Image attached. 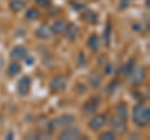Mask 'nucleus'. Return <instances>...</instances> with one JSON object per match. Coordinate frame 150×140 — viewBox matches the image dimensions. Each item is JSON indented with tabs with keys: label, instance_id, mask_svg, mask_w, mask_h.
<instances>
[{
	"label": "nucleus",
	"instance_id": "nucleus-1",
	"mask_svg": "<svg viewBox=\"0 0 150 140\" xmlns=\"http://www.w3.org/2000/svg\"><path fill=\"white\" fill-rule=\"evenodd\" d=\"M133 123L138 128H146L150 124V109L144 103H139L133 109Z\"/></svg>",
	"mask_w": 150,
	"mask_h": 140
},
{
	"label": "nucleus",
	"instance_id": "nucleus-2",
	"mask_svg": "<svg viewBox=\"0 0 150 140\" xmlns=\"http://www.w3.org/2000/svg\"><path fill=\"white\" fill-rule=\"evenodd\" d=\"M67 85H68V81H67V78L63 76V75H58V76H54L53 80L50 81V90L55 93V94H60L63 93L65 89H67Z\"/></svg>",
	"mask_w": 150,
	"mask_h": 140
},
{
	"label": "nucleus",
	"instance_id": "nucleus-3",
	"mask_svg": "<svg viewBox=\"0 0 150 140\" xmlns=\"http://www.w3.org/2000/svg\"><path fill=\"white\" fill-rule=\"evenodd\" d=\"M30 89H31V79H30V76H28V75L21 76L18 80V84H16L18 94L20 96H25V95L29 94Z\"/></svg>",
	"mask_w": 150,
	"mask_h": 140
},
{
	"label": "nucleus",
	"instance_id": "nucleus-4",
	"mask_svg": "<svg viewBox=\"0 0 150 140\" xmlns=\"http://www.w3.org/2000/svg\"><path fill=\"white\" fill-rule=\"evenodd\" d=\"M110 127L112 129V132L115 133V135H124L126 132H128V127H126V121L120 119L119 116H112L110 119Z\"/></svg>",
	"mask_w": 150,
	"mask_h": 140
},
{
	"label": "nucleus",
	"instance_id": "nucleus-5",
	"mask_svg": "<svg viewBox=\"0 0 150 140\" xmlns=\"http://www.w3.org/2000/svg\"><path fill=\"white\" fill-rule=\"evenodd\" d=\"M81 136V132L80 129L76 127H67L62 133L59 134V139L60 140H75V139H80Z\"/></svg>",
	"mask_w": 150,
	"mask_h": 140
},
{
	"label": "nucleus",
	"instance_id": "nucleus-6",
	"mask_svg": "<svg viewBox=\"0 0 150 140\" xmlns=\"http://www.w3.org/2000/svg\"><path fill=\"white\" fill-rule=\"evenodd\" d=\"M129 76H130V83L133 84V85L138 86L144 81L145 76H146V69L135 66V69L133 70V73H131Z\"/></svg>",
	"mask_w": 150,
	"mask_h": 140
},
{
	"label": "nucleus",
	"instance_id": "nucleus-7",
	"mask_svg": "<svg viewBox=\"0 0 150 140\" xmlns=\"http://www.w3.org/2000/svg\"><path fill=\"white\" fill-rule=\"evenodd\" d=\"M99 105H100V99L98 96L95 98H90L88 101L84 103V105H83V111L85 113L86 115H93V114H95L96 113V110L98 108H99Z\"/></svg>",
	"mask_w": 150,
	"mask_h": 140
},
{
	"label": "nucleus",
	"instance_id": "nucleus-8",
	"mask_svg": "<svg viewBox=\"0 0 150 140\" xmlns=\"http://www.w3.org/2000/svg\"><path fill=\"white\" fill-rule=\"evenodd\" d=\"M105 123H106V115L105 114H98V115L93 116L88 125L93 132H98V130H100L103 127H104Z\"/></svg>",
	"mask_w": 150,
	"mask_h": 140
},
{
	"label": "nucleus",
	"instance_id": "nucleus-9",
	"mask_svg": "<svg viewBox=\"0 0 150 140\" xmlns=\"http://www.w3.org/2000/svg\"><path fill=\"white\" fill-rule=\"evenodd\" d=\"M10 57L14 60H24L28 57V49L23 45H16L11 49Z\"/></svg>",
	"mask_w": 150,
	"mask_h": 140
},
{
	"label": "nucleus",
	"instance_id": "nucleus-10",
	"mask_svg": "<svg viewBox=\"0 0 150 140\" xmlns=\"http://www.w3.org/2000/svg\"><path fill=\"white\" fill-rule=\"evenodd\" d=\"M81 19L84 21L89 23V24H98V21H99V14L95 13L94 10H90V9H88V10H84L81 13Z\"/></svg>",
	"mask_w": 150,
	"mask_h": 140
},
{
	"label": "nucleus",
	"instance_id": "nucleus-11",
	"mask_svg": "<svg viewBox=\"0 0 150 140\" xmlns=\"http://www.w3.org/2000/svg\"><path fill=\"white\" fill-rule=\"evenodd\" d=\"M51 28L46 24V23H44V24H41L40 26H38V29L35 30V35L38 36L39 39H49L51 36Z\"/></svg>",
	"mask_w": 150,
	"mask_h": 140
},
{
	"label": "nucleus",
	"instance_id": "nucleus-12",
	"mask_svg": "<svg viewBox=\"0 0 150 140\" xmlns=\"http://www.w3.org/2000/svg\"><path fill=\"white\" fill-rule=\"evenodd\" d=\"M21 71V65L19 64L18 60H11L10 64L8 65V69H6V74L10 78H15L16 75H19V73Z\"/></svg>",
	"mask_w": 150,
	"mask_h": 140
},
{
	"label": "nucleus",
	"instance_id": "nucleus-13",
	"mask_svg": "<svg viewBox=\"0 0 150 140\" xmlns=\"http://www.w3.org/2000/svg\"><path fill=\"white\" fill-rule=\"evenodd\" d=\"M67 25H68V23L63 20V19H59V20H56L53 25H51V33L55 35H62L64 34V31L65 29H67Z\"/></svg>",
	"mask_w": 150,
	"mask_h": 140
},
{
	"label": "nucleus",
	"instance_id": "nucleus-14",
	"mask_svg": "<svg viewBox=\"0 0 150 140\" xmlns=\"http://www.w3.org/2000/svg\"><path fill=\"white\" fill-rule=\"evenodd\" d=\"M65 35H67V38L69 40H75L78 38V35H79V28L78 25H75L74 23H70V24L67 25V29H65Z\"/></svg>",
	"mask_w": 150,
	"mask_h": 140
},
{
	"label": "nucleus",
	"instance_id": "nucleus-15",
	"mask_svg": "<svg viewBox=\"0 0 150 140\" xmlns=\"http://www.w3.org/2000/svg\"><path fill=\"white\" fill-rule=\"evenodd\" d=\"M26 6L25 0H10L9 1V9L14 13H19Z\"/></svg>",
	"mask_w": 150,
	"mask_h": 140
},
{
	"label": "nucleus",
	"instance_id": "nucleus-16",
	"mask_svg": "<svg viewBox=\"0 0 150 140\" xmlns=\"http://www.w3.org/2000/svg\"><path fill=\"white\" fill-rule=\"evenodd\" d=\"M135 66H137V62H135L134 58H131V59H129L128 62L123 65V68H121V73H123L124 75L129 76L130 74L133 73V70L135 69Z\"/></svg>",
	"mask_w": 150,
	"mask_h": 140
},
{
	"label": "nucleus",
	"instance_id": "nucleus-17",
	"mask_svg": "<svg viewBox=\"0 0 150 140\" xmlns=\"http://www.w3.org/2000/svg\"><path fill=\"white\" fill-rule=\"evenodd\" d=\"M58 121H59L60 128L62 127L67 128V127H70V125L75 121V116L71 114H65V115H62L60 118H58Z\"/></svg>",
	"mask_w": 150,
	"mask_h": 140
},
{
	"label": "nucleus",
	"instance_id": "nucleus-18",
	"mask_svg": "<svg viewBox=\"0 0 150 140\" xmlns=\"http://www.w3.org/2000/svg\"><path fill=\"white\" fill-rule=\"evenodd\" d=\"M115 111H116V115H118L120 119L126 121V119H128V106H126L125 103H119V104L115 106Z\"/></svg>",
	"mask_w": 150,
	"mask_h": 140
},
{
	"label": "nucleus",
	"instance_id": "nucleus-19",
	"mask_svg": "<svg viewBox=\"0 0 150 140\" xmlns=\"http://www.w3.org/2000/svg\"><path fill=\"white\" fill-rule=\"evenodd\" d=\"M40 16H41V14L36 8H29L25 13V19L28 21H35L38 19H40Z\"/></svg>",
	"mask_w": 150,
	"mask_h": 140
},
{
	"label": "nucleus",
	"instance_id": "nucleus-20",
	"mask_svg": "<svg viewBox=\"0 0 150 140\" xmlns=\"http://www.w3.org/2000/svg\"><path fill=\"white\" fill-rule=\"evenodd\" d=\"M89 80H90V85L94 88V89H98V88L100 86V84L103 81V79H101V74L99 71H93L90 74V78H89Z\"/></svg>",
	"mask_w": 150,
	"mask_h": 140
},
{
	"label": "nucleus",
	"instance_id": "nucleus-21",
	"mask_svg": "<svg viewBox=\"0 0 150 140\" xmlns=\"http://www.w3.org/2000/svg\"><path fill=\"white\" fill-rule=\"evenodd\" d=\"M88 46L91 51H98V49H99V36L96 34H91L88 39Z\"/></svg>",
	"mask_w": 150,
	"mask_h": 140
},
{
	"label": "nucleus",
	"instance_id": "nucleus-22",
	"mask_svg": "<svg viewBox=\"0 0 150 140\" xmlns=\"http://www.w3.org/2000/svg\"><path fill=\"white\" fill-rule=\"evenodd\" d=\"M119 84H120V80H119L118 78L114 79V80H111V81H110V83L106 85V88H105V93H106L108 95L114 94V93L116 91V89H118Z\"/></svg>",
	"mask_w": 150,
	"mask_h": 140
},
{
	"label": "nucleus",
	"instance_id": "nucleus-23",
	"mask_svg": "<svg viewBox=\"0 0 150 140\" xmlns=\"http://www.w3.org/2000/svg\"><path fill=\"white\" fill-rule=\"evenodd\" d=\"M99 139L100 140H114L115 139V133L112 132V130H110V132H105V133L100 134Z\"/></svg>",
	"mask_w": 150,
	"mask_h": 140
},
{
	"label": "nucleus",
	"instance_id": "nucleus-24",
	"mask_svg": "<svg viewBox=\"0 0 150 140\" xmlns=\"http://www.w3.org/2000/svg\"><path fill=\"white\" fill-rule=\"evenodd\" d=\"M110 34H111V24L110 23H108L106 26H105V30H104V40L106 41V44H109Z\"/></svg>",
	"mask_w": 150,
	"mask_h": 140
},
{
	"label": "nucleus",
	"instance_id": "nucleus-25",
	"mask_svg": "<svg viewBox=\"0 0 150 140\" xmlns=\"http://www.w3.org/2000/svg\"><path fill=\"white\" fill-rule=\"evenodd\" d=\"M70 4V6H71L74 10H76V11H79V10H83V9H85V5H84L83 3H78V1H74V0H71V1L69 3Z\"/></svg>",
	"mask_w": 150,
	"mask_h": 140
},
{
	"label": "nucleus",
	"instance_id": "nucleus-26",
	"mask_svg": "<svg viewBox=\"0 0 150 140\" xmlns=\"http://www.w3.org/2000/svg\"><path fill=\"white\" fill-rule=\"evenodd\" d=\"M36 4H38L39 6H41V8L48 9V8H50V5H51V0H39V1H36Z\"/></svg>",
	"mask_w": 150,
	"mask_h": 140
},
{
	"label": "nucleus",
	"instance_id": "nucleus-27",
	"mask_svg": "<svg viewBox=\"0 0 150 140\" xmlns=\"http://www.w3.org/2000/svg\"><path fill=\"white\" fill-rule=\"evenodd\" d=\"M130 5V0H120V3H119V5H118V9L121 11V10H124V9H126Z\"/></svg>",
	"mask_w": 150,
	"mask_h": 140
},
{
	"label": "nucleus",
	"instance_id": "nucleus-28",
	"mask_svg": "<svg viewBox=\"0 0 150 140\" xmlns=\"http://www.w3.org/2000/svg\"><path fill=\"white\" fill-rule=\"evenodd\" d=\"M86 64V57L84 53H80V55H79V65L80 66H83V65Z\"/></svg>",
	"mask_w": 150,
	"mask_h": 140
},
{
	"label": "nucleus",
	"instance_id": "nucleus-29",
	"mask_svg": "<svg viewBox=\"0 0 150 140\" xmlns=\"http://www.w3.org/2000/svg\"><path fill=\"white\" fill-rule=\"evenodd\" d=\"M111 71H112V66L110 64H106L104 66V73L105 74H111Z\"/></svg>",
	"mask_w": 150,
	"mask_h": 140
},
{
	"label": "nucleus",
	"instance_id": "nucleus-30",
	"mask_svg": "<svg viewBox=\"0 0 150 140\" xmlns=\"http://www.w3.org/2000/svg\"><path fill=\"white\" fill-rule=\"evenodd\" d=\"M3 68H4V59H3L1 55H0V71H1Z\"/></svg>",
	"mask_w": 150,
	"mask_h": 140
},
{
	"label": "nucleus",
	"instance_id": "nucleus-31",
	"mask_svg": "<svg viewBox=\"0 0 150 140\" xmlns=\"http://www.w3.org/2000/svg\"><path fill=\"white\" fill-rule=\"evenodd\" d=\"M34 1H39V0H34Z\"/></svg>",
	"mask_w": 150,
	"mask_h": 140
}]
</instances>
